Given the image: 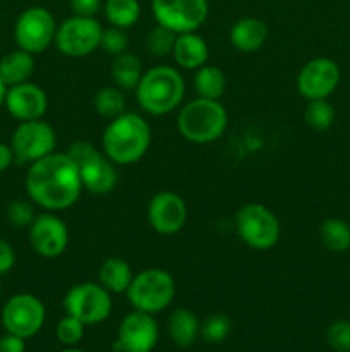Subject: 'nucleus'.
I'll list each match as a JSON object with an SVG mask.
<instances>
[{
	"instance_id": "obj_1",
	"label": "nucleus",
	"mask_w": 350,
	"mask_h": 352,
	"mask_svg": "<svg viewBox=\"0 0 350 352\" xmlns=\"http://www.w3.org/2000/svg\"><path fill=\"white\" fill-rule=\"evenodd\" d=\"M26 191L34 205L55 213L74 206L84 188L72 158L67 153L54 151L30 165Z\"/></svg>"
},
{
	"instance_id": "obj_2",
	"label": "nucleus",
	"mask_w": 350,
	"mask_h": 352,
	"mask_svg": "<svg viewBox=\"0 0 350 352\" xmlns=\"http://www.w3.org/2000/svg\"><path fill=\"white\" fill-rule=\"evenodd\" d=\"M151 144V127L143 116L124 112L112 119L102 136V150L120 167L139 162Z\"/></svg>"
},
{
	"instance_id": "obj_3",
	"label": "nucleus",
	"mask_w": 350,
	"mask_h": 352,
	"mask_svg": "<svg viewBox=\"0 0 350 352\" xmlns=\"http://www.w3.org/2000/svg\"><path fill=\"white\" fill-rule=\"evenodd\" d=\"M185 81L177 69L156 65L148 69L136 88V98L141 109L150 116H167L174 112L184 100Z\"/></svg>"
},
{
	"instance_id": "obj_4",
	"label": "nucleus",
	"mask_w": 350,
	"mask_h": 352,
	"mask_svg": "<svg viewBox=\"0 0 350 352\" xmlns=\"http://www.w3.org/2000/svg\"><path fill=\"white\" fill-rule=\"evenodd\" d=\"M229 126V116L220 100L198 98L191 100L180 109L177 127L182 138L196 144L213 143L220 140Z\"/></svg>"
},
{
	"instance_id": "obj_5",
	"label": "nucleus",
	"mask_w": 350,
	"mask_h": 352,
	"mask_svg": "<svg viewBox=\"0 0 350 352\" xmlns=\"http://www.w3.org/2000/svg\"><path fill=\"white\" fill-rule=\"evenodd\" d=\"M67 155L79 170L82 188L91 195H108L119 182L117 165L88 141H74L69 146Z\"/></svg>"
},
{
	"instance_id": "obj_6",
	"label": "nucleus",
	"mask_w": 350,
	"mask_h": 352,
	"mask_svg": "<svg viewBox=\"0 0 350 352\" xmlns=\"http://www.w3.org/2000/svg\"><path fill=\"white\" fill-rule=\"evenodd\" d=\"M175 292V280L167 270L148 268L134 275L126 294L134 309L156 315L172 305Z\"/></svg>"
},
{
	"instance_id": "obj_7",
	"label": "nucleus",
	"mask_w": 350,
	"mask_h": 352,
	"mask_svg": "<svg viewBox=\"0 0 350 352\" xmlns=\"http://www.w3.org/2000/svg\"><path fill=\"white\" fill-rule=\"evenodd\" d=\"M235 230L246 246L268 251L280 241V222L268 206L261 203H246L235 213Z\"/></svg>"
},
{
	"instance_id": "obj_8",
	"label": "nucleus",
	"mask_w": 350,
	"mask_h": 352,
	"mask_svg": "<svg viewBox=\"0 0 350 352\" xmlns=\"http://www.w3.org/2000/svg\"><path fill=\"white\" fill-rule=\"evenodd\" d=\"M64 309L84 325H98L110 316L113 308L112 296L96 282H81L72 285L64 296Z\"/></svg>"
},
{
	"instance_id": "obj_9",
	"label": "nucleus",
	"mask_w": 350,
	"mask_h": 352,
	"mask_svg": "<svg viewBox=\"0 0 350 352\" xmlns=\"http://www.w3.org/2000/svg\"><path fill=\"white\" fill-rule=\"evenodd\" d=\"M103 26L95 17L71 16L62 21L55 33V47L65 57L81 58L100 48Z\"/></svg>"
},
{
	"instance_id": "obj_10",
	"label": "nucleus",
	"mask_w": 350,
	"mask_h": 352,
	"mask_svg": "<svg viewBox=\"0 0 350 352\" xmlns=\"http://www.w3.org/2000/svg\"><path fill=\"white\" fill-rule=\"evenodd\" d=\"M57 23L54 14L40 6L23 10L14 26V40L24 52L38 55L43 54L55 41Z\"/></svg>"
},
{
	"instance_id": "obj_11",
	"label": "nucleus",
	"mask_w": 350,
	"mask_h": 352,
	"mask_svg": "<svg viewBox=\"0 0 350 352\" xmlns=\"http://www.w3.org/2000/svg\"><path fill=\"white\" fill-rule=\"evenodd\" d=\"M57 134L45 120H24L19 122L10 138L14 158L17 164H33L55 151Z\"/></svg>"
},
{
	"instance_id": "obj_12",
	"label": "nucleus",
	"mask_w": 350,
	"mask_h": 352,
	"mask_svg": "<svg viewBox=\"0 0 350 352\" xmlns=\"http://www.w3.org/2000/svg\"><path fill=\"white\" fill-rule=\"evenodd\" d=\"M47 309L40 298L30 292L14 294L2 308V325L5 332L23 337L24 340L36 336L45 325Z\"/></svg>"
},
{
	"instance_id": "obj_13",
	"label": "nucleus",
	"mask_w": 350,
	"mask_h": 352,
	"mask_svg": "<svg viewBox=\"0 0 350 352\" xmlns=\"http://www.w3.org/2000/svg\"><path fill=\"white\" fill-rule=\"evenodd\" d=\"M156 24L175 34L194 33L208 19V0H151Z\"/></svg>"
},
{
	"instance_id": "obj_14",
	"label": "nucleus",
	"mask_w": 350,
	"mask_h": 352,
	"mask_svg": "<svg viewBox=\"0 0 350 352\" xmlns=\"http://www.w3.org/2000/svg\"><path fill=\"white\" fill-rule=\"evenodd\" d=\"M342 79L338 64L333 58L316 57L297 74V89L305 100H325L336 91Z\"/></svg>"
},
{
	"instance_id": "obj_15",
	"label": "nucleus",
	"mask_w": 350,
	"mask_h": 352,
	"mask_svg": "<svg viewBox=\"0 0 350 352\" xmlns=\"http://www.w3.org/2000/svg\"><path fill=\"white\" fill-rule=\"evenodd\" d=\"M160 339V329L153 315L134 309L124 316L113 346L124 352H151Z\"/></svg>"
},
{
	"instance_id": "obj_16",
	"label": "nucleus",
	"mask_w": 350,
	"mask_h": 352,
	"mask_svg": "<svg viewBox=\"0 0 350 352\" xmlns=\"http://www.w3.org/2000/svg\"><path fill=\"white\" fill-rule=\"evenodd\" d=\"M30 244L40 256L58 258L69 244V229L60 217L54 212H45L36 215L30 227H27Z\"/></svg>"
},
{
	"instance_id": "obj_17",
	"label": "nucleus",
	"mask_w": 350,
	"mask_h": 352,
	"mask_svg": "<svg viewBox=\"0 0 350 352\" xmlns=\"http://www.w3.org/2000/svg\"><path fill=\"white\" fill-rule=\"evenodd\" d=\"M148 222L156 234L174 236L187 222V205L177 192H156L148 203Z\"/></svg>"
},
{
	"instance_id": "obj_18",
	"label": "nucleus",
	"mask_w": 350,
	"mask_h": 352,
	"mask_svg": "<svg viewBox=\"0 0 350 352\" xmlns=\"http://www.w3.org/2000/svg\"><path fill=\"white\" fill-rule=\"evenodd\" d=\"M3 107L19 122L38 120L47 113L48 96L41 86L26 81L7 88Z\"/></svg>"
},
{
	"instance_id": "obj_19",
	"label": "nucleus",
	"mask_w": 350,
	"mask_h": 352,
	"mask_svg": "<svg viewBox=\"0 0 350 352\" xmlns=\"http://www.w3.org/2000/svg\"><path fill=\"white\" fill-rule=\"evenodd\" d=\"M268 24L259 17H240L230 28L229 40L239 52L250 54V52L259 50L268 40Z\"/></svg>"
},
{
	"instance_id": "obj_20",
	"label": "nucleus",
	"mask_w": 350,
	"mask_h": 352,
	"mask_svg": "<svg viewBox=\"0 0 350 352\" xmlns=\"http://www.w3.org/2000/svg\"><path fill=\"white\" fill-rule=\"evenodd\" d=\"M172 55H174L175 62H177L182 69L198 71V69L201 67V65H205L206 60H208V43H206L205 38L199 36L196 31L194 33L177 34Z\"/></svg>"
},
{
	"instance_id": "obj_21",
	"label": "nucleus",
	"mask_w": 350,
	"mask_h": 352,
	"mask_svg": "<svg viewBox=\"0 0 350 352\" xmlns=\"http://www.w3.org/2000/svg\"><path fill=\"white\" fill-rule=\"evenodd\" d=\"M201 336V322L187 308H177L168 318V337L175 346L187 349Z\"/></svg>"
},
{
	"instance_id": "obj_22",
	"label": "nucleus",
	"mask_w": 350,
	"mask_h": 352,
	"mask_svg": "<svg viewBox=\"0 0 350 352\" xmlns=\"http://www.w3.org/2000/svg\"><path fill=\"white\" fill-rule=\"evenodd\" d=\"M34 74V55L21 48L9 52L0 58V78L5 86H16L30 81Z\"/></svg>"
},
{
	"instance_id": "obj_23",
	"label": "nucleus",
	"mask_w": 350,
	"mask_h": 352,
	"mask_svg": "<svg viewBox=\"0 0 350 352\" xmlns=\"http://www.w3.org/2000/svg\"><path fill=\"white\" fill-rule=\"evenodd\" d=\"M100 284L110 292V294H126L132 282L134 274L130 265L124 258L110 256L100 265L98 270Z\"/></svg>"
},
{
	"instance_id": "obj_24",
	"label": "nucleus",
	"mask_w": 350,
	"mask_h": 352,
	"mask_svg": "<svg viewBox=\"0 0 350 352\" xmlns=\"http://www.w3.org/2000/svg\"><path fill=\"white\" fill-rule=\"evenodd\" d=\"M143 64H141L139 57L129 52L113 57L112 62V79L115 82L117 88L122 91H130L136 89L139 85L141 78H143Z\"/></svg>"
},
{
	"instance_id": "obj_25",
	"label": "nucleus",
	"mask_w": 350,
	"mask_h": 352,
	"mask_svg": "<svg viewBox=\"0 0 350 352\" xmlns=\"http://www.w3.org/2000/svg\"><path fill=\"white\" fill-rule=\"evenodd\" d=\"M226 78L225 72L216 65H201L194 76V89L201 98L220 100L225 93Z\"/></svg>"
},
{
	"instance_id": "obj_26",
	"label": "nucleus",
	"mask_w": 350,
	"mask_h": 352,
	"mask_svg": "<svg viewBox=\"0 0 350 352\" xmlns=\"http://www.w3.org/2000/svg\"><path fill=\"white\" fill-rule=\"evenodd\" d=\"M319 239L331 253H343L350 250V223L336 217L326 219L319 227Z\"/></svg>"
},
{
	"instance_id": "obj_27",
	"label": "nucleus",
	"mask_w": 350,
	"mask_h": 352,
	"mask_svg": "<svg viewBox=\"0 0 350 352\" xmlns=\"http://www.w3.org/2000/svg\"><path fill=\"white\" fill-rule=\"evenodd\" d=\"M103 10L110 26L127 30L139 21L141 3L139 0H106Z\"/></svg>"
},
{
	"instance_id": "obj_28",
	"label": "nucleus",
	"mask_w": 350,
	"mask_h": 352,
	"mask_svg": "<svg viewBox=\"0 0 350 352\" xmlns=\"http://www.w3.org/2000/svg\"><path fill=\"white\" fill-rule=\"evenodd\" d=\"M93 107L100 116L112 120L126 112V96H124L122 89L117 86H105V88L98 89V93L95 95Z\"/></svg>"
},
{
	"instance_id": "obj_29",
	"label": "nucleus",
	"mask_w": 350,
	"mask_h": 352,
	"mask_svg": "<svg viewBox=\"0 0 350 352\" xmlns=\"http://www.w3.org/2000/svg\"><path fill=\"white\" fill-rule=\"evenodd\" d=\"M335 109H333L328 98L309 100L304 112V120L311 129L328 131L333 126V122H335Z\"/></svg>"
},
{
	"instance_id": "obj_30",
	"label": "nucleus",
	"mask_w": 350,
	"mask_h": 352,
	"mask_svg": "<svg viewBox=\"0 0 350 352\" xmlns=\"http://www.w3.org/2000/svg\"><path fill=\"white\" fill-rule=\"evenodd\" d=\"M232 332V320L223 313H213L201 323V336L206 342L220 344Z\"/></svg>"
},
{
	"instance_id": "obj_31",
	"label": "nucleus",
	"mask_w": 350,
	"mask_h": 352,
	"mask_svg": "<svg viewBox=\"0 0 350 352\" xmlns=\"http://www.w3.org/2000/svg\"><path fill=\"white\" fill-rule=\"evenodd\" d=\"M84 323L65 313V316H62L57 322L55 336H57L58 342L64 344L65 347H75L84 337Z\"/></svg>"
},
{
	"instance_id": "obj_32",
	"label": "nucleus",
	"mask_w": 350,
	"mask_h": 352,
	"mask_svg": "<svg viewBox=\"0 0 350 352\" xmlns=\"http://www.w3.org/2000/svg\"><path fill=\"white\" fill-rule=\"evenodd\" d=\"M175 38H177V34L174 31L156 24L146 36L148 52L154 57H165V55L172 54V50H174Z\"/></svg>"
},
{
	"instance_id": "obj_33",
	"label": "nucleus",
	"mask_w": 350,
	"mask_h": 352,
	"mask_svg": "<svg viewBox=\"0 0 350 352\" xmlns=\"http://www.w3.org/2000/svg\"><path fill=\"white\" fill-rule=\"evenodd\" d=\"M100 48L105 54L112 55V57H117V55L127 52V48H129V36H127L126 30L115 26H110L106 30H103L102 40H100Z\"/></svg>"
},
{
	"instance_id": "obj_34",
	"label": "nucleus",
	"mask_w": 350,
	"mask_h": 352,
	"mask_svg": "<svg viewBox=\"0 0 350 352\" xmlns=\"http://www.w3.org/2000/svg\"><path fill=\"white\" fill-rule=\"evenodd\" d=\"M34 219H36V213H34V206L31 199H14L7 206V220L14 227H19V229L30 227Z\"/></svg>"
},
{
	"instance_id": "obj_35",
	"label": "nucleus",
	"mask_w": 350,
	"mask_h": 352,
	"mask_svg": "<svg viewBox=\"0 0 350 352\" xmlns=\"http://www.w3.org/2000/svg\"><path fill=\"white\" fill-rule=\"evenodd\" d=\"M326 342L335 352H350V322L336 320L326 330Z\"/></svg>"
},
{
	"instance_id": "obj_36",
	"label": "nucleus",
	"mask_w": 350,
	"mask_h": 352,
	"mask_svg": "<svg viewBox=\"0 0 350 352\" xmlns=\"http://www.w3.org/2000/svg\"><path fill=\"white\" fill-rule=\"evenodd\" d=\"M16 265V251L9 241L0 237V275L9 274Z\"/></svg>"
},
{
	"instance_id": "obj_37",
	"label": "nucleus",
	"mask_w": 350,
	"mask_h": 352,
	"mask_svg": "<svg viewBox=\"0 0 350 352\" xmlns=\"http://www.w3.org/2000/svg\"><path fill=\"white\" fill-rule=\"evenodd\" d=\"M102 0H71V9L75 16L95 17V14L102 9Z\"/></svg>"
},
{
	"instance_id": "obj_38",
	"label": "nucleus",
	"mask_w": 350,
	"mask_h": 352,
	"mask_svg": "<svg viewBox=\"0 0 350 352\" xmlns=\"http://www.w3.org/2000/svg\"><path fill=\"white\" fill-rule=\"evenodd\" d=\"M0 352H26V340L5 332L0 337Z\"/></svg>"
},
{
	"instance_id": "obj_39",
	"label": "nucleus",
	"mask_w": 350,
	"mask_h": 352,
	"mask_svg": "<svg viewBox=\"0 0 350 352\" xmlns=\"http://www.w3.org/2000/svg\"><path fill=\"white\" fill-rule=\"evenodd\" d=\"M12 162H16V158H14L10 144L2 143V141H0V172L7 170V168L12 165Z\"/></svg>"
},
{
	"instance_id": "obj_40",
	"label": "nucleus",
	"mask_w": 350,
	"mask_h": 352,
	"mask_svg": "<svg viewBox=\"0 0 350 352\" xmlns=\"http://www.w3.org/2000/svg\"><path fill=\"white\" fill-rule=\"evenodd\" d=\"M5 93H7V86L5 82L2 81V78H0V107H3V102H5Z\"/></svg>"
},
{
	"instance_id": "obj_41",
	"label": "nucleus",
	"mask_w": 350,
	"mask_h": 352,
	"mask_svg": "<svg viewBox=\"0 0 350 352\" xmlns=\"http://www.w3.org/2000/svg\"><path fill=\"white\" fill-rule=\"evenodd\" d=\"M58 352H86V351L78 349V347H65V349H62V351H58Z\"/></svg>"
},
{
	"instance_id": "obj_42",
	"label": "nucleus",
	"mask_w": 350,
	"mask_h": 352,
	"mask_svg": "<svg viewBox=\"0 0 350 352\" xmlns=\"http://www.w3.org/2000/svg\"><path fill=\"white\" fill-rule=\"evenodd\" d=\"M106 352H124V351H122V349H119V347H115V346H113L112 349H110V351H106Z\"/></svg>"
}]
</instances>
